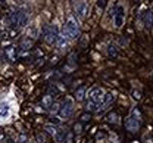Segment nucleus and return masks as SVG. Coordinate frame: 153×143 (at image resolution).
I'll return each mask as SVG.
<instances>
[{"label": "nucleus", "instance_id": "nucleus-29", "mask_svg": "<svg viewBox=\"0 0 153 143\" xmlns=\"http://www.w3.org/2000/svg\"><path fill=\"white\" fill-rule=\"evenodd\" d=\"M133 1H137V0H133Z\"/></svg>", "mask_w": 153, "mask_h": 143}, {"label": "nucleus", "instance_id": "nucleus-2", "mask_svg": "<svg viewBox=\"0 0 153 143\" xmlns=\"http://www.w3.org/2000/svg\"><path fill=\"white\" fill-rule=\"evenodd\" d=\"M103 96H105V92L102 89H93L88 95V102H87V111H97L100 103L103 101Z\"/></svg>", "mask_w": 153, "mask_h": 143}, {"label": "nucleus", "instance_id": "nucleus-20", "mask_svg": "<svg viewBox=\"0 0 153 143\" xmlns=\"http://www.w3.org/2000/svg\"><path fill=\"white\" fill-rule=\"evenodd\" d=\"M36 142L37 143H47V136L43 131H38L36 134Z\"/></svg>", "mask_w": 153, "mask_h": 143}, {"label": "nucleus", "instance_id": "nucleus-11", "mask_svg": "<svg viewBox=\"0 0 153 143\" xmlns=\"http://www.w3.org/2000/svg\"><path fill=\"white\" fill-rule=\"evenodd\" d=\"M68 44H69V39H68V37H66L63 33H59L57 40H56V46H57V47H60V49H65Z\"/></svg>", "mask_w": 153, "mask_h": 143}, {"label": "nucleus", "instance_id": "nucleus-17", "mask_svg": "<svg viewBox=\"0 0 153 143\" xmlns=\"http://www.w3.org/2000/svg\"><path fill=\"white\" fill-rule=\"evenodd\" d=\"M108 53H109L111 58H116V55H118V46H116L115 43H109V46H108Z\"/></svg>", "mask_w": 153, "mask_h": 143}, {"label": "nucleus", "instance_id": "nucleus-28", "mask_svg": "<svg viewBox=\"0 0 153 143\" xmlns=\"http://www.w3.org/2000/svg\"><path fill=\"white\" fill-rule=\"evenodd\" d=\"M28 143H37V142H28Z\"/></svg>", "mask_w": 153, "mask_h": 143}, {"label": "nucleus", "instance_id": "nucleus-5", "mask_svg": "<svg viewBox=\"0 0 153 143\" xmlns=\"http://www.w3.org/2000/svg\"><path fill=\"white\" fill-rule=\"evenodd\" d=\"M57 36H59V31H57L56 25H46L43 28V39L47 44H50V46L56 44Z\"/></svg>", "mask_w": 153, "mask_h": 143}, {"label": "nucleus", "instance_id": "nucleus-23", "mask_svg": "<svg viewBox=\"0 0 153 143\" xmlns=\"http://www.w3.org/2000/svg\"><path fill=\"white\" fill-rule=\"evenodd\" d=\"M105 4H106V0H99V1H97V7H102V9H103Z\"/></svg>", "mask_w": 153, "mask_h": 143}, {"label": "nucleus", "instance_id": "nucleus-25", "mask_svg": "<svg viewBox=\"0 0 153 143\" xmlns=\"http://www.w3.org/2000/svg\"><path fill=\"white\" fill-rule=\"evenodd\" d=\"M81 121H84V123H85V121H88V115H87V114H85V115H82V117H81Z\"/></svg>", "mask_w": 153, "mask_h": 143}, {"label": "nucleus", "instance_id": "nucleus-13", "mask_svg": "<svg viewBox=\"0 0 153 143\" xmlns=\"http://www.w3.org/2000/svg\"><path fill=\"white\" fill-rule=\"evenodd\" d=\"M31 47H33V40L31 39L25 37V39H22V40L19 41V49L21 50H30Z\"/></svg>", "mask_w": 153, "mask_h": 143}, {"label": "nucleus", "instance_id": "nucleus-22", "mask_svg": "<svg viewBox=\"0 0 153 143\" xmlns=\"http://www.w3.org/2000/svg\"><path fill=\"white\" fill-rule=\"evenodd\" d=\"M133 99L134 101H140L141 99V90H133Z\"/></svg>", "mask_w": 153, "mask_h": 143}, {"label": "nucleus", "instance_id": "nucleus-26", "mask_svg": "<svg viewBox=\"0 0 153 143\" xmlns=\"http://www.w3.org/2000/svg\"><path fill=\"white\" fill-rule=\"evenodd\" d=\"M75 130H76V133H81V124H76Z\"/></svg>", "mask_w": 153, "mask_h": 143}, {"label": "nucleus", "instance_id": "nucleus-27", "mask_svg": "<svg viewBox=\"0 0 153 143\" xmlns=\"http://www.w3.org/2000/svg\"><path fill=\"white\" fill-rule=\"evenodd\" d=\"M6 143H15V140H13L12 137H7V140H6Z\"/></svg>", "mask_w": 153, "mask_h": 143}, {"label": "nucleus", "instance_id": "nucleus-4", "mask_svg": "<svg viewBox=\"0 0 153 143\" xmlns=\"http://www.w3.org/2000/svg\"><path fill=\"white\" fill-rule=\"evenodd\" d=\"M12 19H13V27H25L28 24V13L24 7H19L16 10H12Z\"/></svg>", "mask_w": 153, "mask_h": 143}, {"label": "nucleus", "instance_id": "nucleus-18", "mask_svg": "<svg viewBox=\"0 0 153 143\" xmlns=\"http://www.w3.org/2000/svg\"><path fill=\"white\" fill-rule=\"evenodd\" d=\"M106 121L111 124H118L119 123V115H118L116 112H111V114L106 117Z\"/></svg>", "mask_w": 153, "mask_h": 143}, {"label": "nucleus", "instance_id": "nucleus-9", "mask_svg": "<svg viewBox=\"0 0 153 143\" xmlns=\"http://www.w3.org/2000/svg\"><path fill=\"white\" fill-rule=\"evenodd\" d=\"M114 102V93H105V96H103V101L100 103V109H97L99 112H103L105 109H106V106H109L111 103Z\"/></svg>", "mask_w": 153, "mask_h": 143}, {"label": "nucleus", "instance_id": "nucleus-24", "mask_svg": "<svg viewBox=\"0 0 153 143\" xmlns=\"http://www.w3.org/2000/svg\"><path fill=\"white\" fill-rule=\"evenodd\" d=\"M6 6H7V3H6V0H0V7H3V9H4Z\"/></svg>", "mask_w": 153, "mask_h": 143}, {"label": "nucleus", "instance_id": "nucleus-6", "mask_svg": "<svg viewBox=\"0 0 153 143\" xmlns=\"http://www.w3.org/2000/svg\"><path fill=\"white\" fill-rule=\"evenodd\" d=\"M72 9H74V13L78 19H85L87 18V13H88V4L85 0H78L72 3Z\"/></svg>", "mask_w": 153, "mask_h": 143}, {"label": "nucleus", "instance_id": "nucleus-10", "mask_svg": "<svg viewBox=\"0 0 153 143\" xmlns=\"http://www.w3.org/2000/svg\"><path fill=\"white\" fill-rule=\"evenodd\" d=\"M4 55H6L7 61H10V62L16 61V49H15L13 46H7V47L4 49Z\"/></svg>", "mask_w": 153, "mask_h": 143}, {"label": "nucleus", "instance_id": "nucleus-7", "mask_svg": "<svg viewBox=\"0 0 153 143\" xmlns=\"http://www.w3.org/2000/svg\"><path fill=\"white\" fill-rule=\"evenodd\" d=\"M72 114H74V102L69 98H66L63 103H60L59 115H60V118H71Z\"/></svg>", "mask_w": 153, "mask_h": 143}, {"label": "nucleus", "instance_id": "nucleus-12", "mask_svg": "<svg viewBox=\"0 0 153 143\" xmlns=\"http://www.w3.org/2000/svg\"><path fill=\"white\" fill-rule=\"evenodd\" d=\"M143 19H144V25L146 27H152L153 25V12L150 9H146L143 12Z\"/></svg>", "mask_w": 153, "mask_h": 143}, {"label": "nucleus", "instance_id": "nucleus-14", "mask_svg": "<svg viewBox=\"0 0 153 143\" xmlns=\"http://www.w3.org/2000/svg\"><path fill=\"white\" fill-rule=\"evenodd\" d=\"M52 105H53V96H52V95H46V96H43V99H41V106H43V108L50 109Z\"/></svg>", "mask_w": 153, "mask_h": 143}, {"label": "nucleus", "instance_id": "nucleus-15", "mask_svg": "<svg viewBox=\"0 0 153 143\" xmlns=\"http://www.w3.org/2000/svg\"><path fill=\"white\" fill-rule=\"evenodd\" d=\"M85 95H87V87H85V86H82V87L76 89L75 99L78 101V102H81V101H84V99H85Z\"/></svg>", "mask_w": 153, "mask_h": 143}, {"label": "nucleus", "instance_id": "nucleus-16", "mask_svg": "<svg viewBox=\"0 0 153 143\" xmlns=\"http://www.w3.org/2000/svg\"><path fill=\"white\" fill-rule=\"evenodd\" d=\"M9 111H10L9 103H0V120L1 118H6L9 115Z\"/></svg>", "mask_w": 153, "mask_h": 143}, {"label": "nucleus", "instance_id": "nucleus-3", "mask_svg": "<svg viewBox=\"0 0 153 143\" xmlns=\"http://www.w3.org/2000/svg\"><path fill=\"white\" fill-rule=\"evenodd\" d=\"M62 33H63L69 40L76 39L78 34H79V27H78L76 21L74 19V18H68V19L65 21V24H63V30H62Z\"/></svg>", "mask_w": 153, "mask_h": 143}, {"label": "nucleus", "instance_id": "nucleus-19", "mask_svg": "<svg viewBox=\"0 0 153 143\" xmlns=\"http://www.w3.org/2000/svg\"><path fill=\"white\" fill-rule=\"evenodd\" d=\"M38 31H40V30H38L37 27H31V28L28 30V34H27V37H28V39H31V40L37 39V37H38Z\"/></svg>", "mask_w": 153, "mask_h": 143}, {"label": "nucleus", "instance_id": "nucleus-1", "mask_svg": "<svg viewBox=\"0 0 153 143\" xmlns=\"http://www.w3.org/2000/svg\"><path fill=\"white\" fill-rule=\"evenodd\" d=\"M141 123H143V118H141V112L138 108H134L131 111V114L127 117L125 120V128L128 133H137L141 127Z\"/></svg>", "mask_w": 153, "mask_h": 143}, {"label": "nucleus", "instance_id": "nucleus-21", "mask_svg": "<svg viewBox=\"0 0 153 143\" xmlns=\"http://www.w3.org/2000/svg\"><path fill=\"white\" fill-rule=\"evenodd\" d=\"M44 128H46V131H47L52 137H55V134L57 133V127L56 125H50V124H49V125H46Z\"/></svg>", "mask_w": 153, "mask_h": 143}, {"label": "nucleus", "instance_id": "nucleus-8", "mask_svg": "<svg viewBox=\"0 0 153 143\" xmlns=\"http://www.w3.org/2000/svg\"><path fill=\"white\" fill-rule=\"evenodd\" d=\"M112 16H114V24L115 27H122V24H124V18H125V9L121 6V4H118V6H115L114 9H112Z\"/></svg>", "mask_w": 153, "mask_h": 143}]
</instances>
